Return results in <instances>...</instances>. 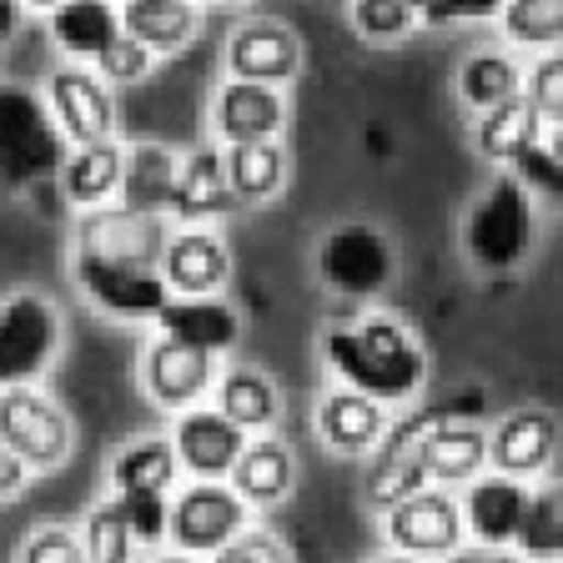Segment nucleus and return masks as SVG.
Segmentation results:
<instances>
[{
  "instance_id": "f3484780",
  "label": "nucleus",
  "mask_w": 563,
  "mask_h": 563,
  "mask_svg": "<svg viewBox=\"0 0 563 563\" xmlns=\"http://www.w3.org/2000/svg\"><path fill=\"white\" fill-rule=\"evenodd\" d=\"M162 282L172 297H222L232 282V252L217 227H172L162 252Z\"/></svg>"
},
{
  "instance_id": "dca6fc26",
  "label": "nucleus",
  "mask_w": 563,
  "mask_h": 563,
  "mask_svg": "<svg viewBox=\"0 0 563 563\" xmlns=\"http://www.w3.org/2000/svg\"><path fill=\"white\" fill-rule=\"evenodd\" d=\"M287 86H262V81H232L227 76L217 91H211V131L222 146L236 141H277L287 131Z\"/></svg>"
},
{
  "instance_id": "c85d7f7f",
  "label": "nucleus",
  "mask_w": 563,
  "mask_h": 563,
  "mask_svg": "<svg viewBox=\"0 0 563 563\" xmlns=\"http://www.w3.org/2000/svg\"><path fill=\"white\" fill-rule=\"evenodd\" d=\"M363 463H367V468H363V504L373 508V514H387V508L402 504L408 493L428 488L412 438H393V433H383V443H377L373 453L363 457Z\"/></svg>"
},
{
  "instance_id": "c9c22d12",
  "label": "nucleus",
  "mask_w": 563,
  "mask_h": 563,
  "mask_svg": "<svg viewBox=\"0 0 563 563\" xmlns=\"http://www.w3.org/2000/svg\"><path fill=\"white\" fill-rule=\"evenodd\" d=\"M347 21L367 46H398L422 25L412 0H347Z\"/></svg>"
},
{
  "instance_id": "a878e982",
  "label": "nucleus",
  "mask_w": 563,
  "mask_h": 563,
  "mask_svg": "<svg viewBox=\"0 0 563 563\" xmlns=\"http://www.w3.org/2000/svg\"><path fill=\"white\" fill-rule=\"evenodd\" d=\"M222 166H227V187L242 207H267L282 197L287 187V146L282 141H236L222 146Z\"/></svg>"
},
{
  "instance_id": "37998d69",
  "label": "nucleus",
  "mask_w": 563,
  "mask_h": 563,
  "mask_svg": "<svg viewBox=\"0 0 563 563\" xmlns=\"http://www.w3.org/2000/svg\"><path fill=\"white\" fill-rule=\"evenodd\" d=\"M504 0H422L418 21L428 25H478V21H498Z\"/></svg>"
},
{
  "instance_id": "a19ab883",
  "label": "nucleus",
  "mask_w": 563,
  "mask_h": 563,
  "mask_svg": "<svg viewBox=\"0 0 563 563\" xmlns=\"http://www.w3.org/2000/svg\"><path fill=\"white\" fill-rule=\"evenodd\" d=\"M15 563H86L81 553V539H76V528L66 523H41L31 528L15 549Z\"/></svg>"
},
{
  "instance_id": "f704fd0d",
  "label": "nucleus",
  "mask_w": 563,
  "mask_h": 563,
  "mask_svg": "<svg viewBox=\"0 0 563 563\" xmlns=\"http://www.w3.org/2000/svg\"><path fill=\"white\" fill-rule=\"evenodd\" d=\"M504 35L523 51H559L563 41V5L559 0H504Z\"/></svg>"
},
{
  "instance_id": "20e7f679",
  "label": "nucleus",
  "mask_w": 563,
  "mask_h": 563,
  "mask_svg": "<svg viewBox=\"0 0 563 563\" xmlns=\"http://www.w3.org/2000/svg\"><path fill=\"white\" fill-rule=\"evenodd\" d=\"M398 277V246L373 222H338L317 242V282L342 302L373 307Z\"/></svg>"
},
{
  "instance_id": "c756f323",
  "label": "nucleus",
  "mask_w": 563,
  "mask_h": 563,
  "mask_svg": "<svg viewBox=\"0 0 563 563\" xmlns=\"http://www.w3.org/2000/svg\"><path fill=\"white\" fill-rule=\"evenodd\" d=\"M121 31L152 51V56H176L197 35V5L191 0H117Z\"/></svg>"
},
{
  "instance_id": "58836bf2",
  "label": "nucleus",
  "mask_w": 563,
  "mask_h": 563,
  "mask_svg": "<svg viewBox=\"0 0 563 563\" xmlns=\"http://www.w3.org/2000/svg\"><path fill=\"white\" fill-rule=\"evenodd\" d=\"M523 96L543 117V126L559 136L563 126V56L559 51H539V60L523 70Z\"/></svg>"
},
{
  "instance_id": "a18cd8bd",
  "label": "nucleus",
  "mask_w": 563,
  "mask_h": 563,
  "mask_svg": "<svg viewBox=\"0 0 563 563\" xmlns=\"http://www.w3.org/2000/svg\"><path fill=\"white\" fill-rule=\"evenodd\" d=\"M21 15H25L21 0H0V46H5V41L21 31Z\"/></svg>"
},
{
  "instance_id": "09e8293b",
  "label": "nucleus",
  "mask_w": 563,
  "mask_h": 563,
  "mask_svg": "<svg viewBox=\"0 0 563 563\" xmlns=\"http://www.w3.org/2000/svg\"><path fill=\"white\" fill-rule=\"evenodd\" d=\"M25 11H51V5H60V0H21Z\"/></svg>"
},
{
  "instance_id": "0eeeda50",
  "label": "nucleus",
  "mask_w": 563,
  "mask_h": 563,
  "mask_svg": "<svg viewBox=\"0 0 563 563\" xmlns=\"http://www.w3.org/2000/svg\"><path fill=\"white\" fill-rule=\"evenodd\" d=\"M383 539H387V553H402V559H418V563H443L448 553L468 549L457 493L433 488V483L408 493L402 504H393L383 514Z\"/></svg>"
},
{
  "instance_id": "a211bd4d",
  "label": "nucleus",
  "mask_w": 563,
  "mask_h": 563,
  "mask_svg": "<svg viewBox=\"0 0 563 563\" xmlns=\"http://www.w3.org/2000/svg\"><path fill=\"white\" fill-rule=\"evenodd\" d=\"M242 211V201L227 187V166H222V146H197V152L176 156V187H172V207L166 222L176 227H217L222 217Z\"/></svg>"
},
{
  "instance_id": "2eb2a0df",
  "label": "nucleus",
  "mask_w": 563,
  "mask_h": 563,
  "mask_svg": "<svg viewBox=\"0 0 563 563\" xmlns=\"http://www.w3.org/2000/svg\"><path fill=\"white\" fill-rule=\"evenodd\" d=\"M166 438H172L176 468L187 473V478H197V483H227L236 453L246 448V433L232 418H222L211 402L172 412V433Z\"/></svg>"
},
{
  "instance_id": "72a5a7b5",
  "label": "nucleus",
  "mask_w": 563,
  "mask_h": 563,
  "mask_svg": "<svg viewBox=\"0 0 563 563\" xmlns=\"http://www.w3.org/2000/svg\"><path fill=\"white\" fill-rule=\"evenodd\" d=\"M76 539H81L86 563H136V539H131L117 498H101V504L86 508Z\"/></svg>"
},
{
  "instance_id": "473e14b6",
  "label": "nucleus",
  "mask_w": 563,
  "mask_h": 563,
  "mask_svg": "<svg viewBox=\"0 0 563 563\" xmlns=\"http://www.w3.org/2000/svg\"><path fill=\"white\" fill-rule=\"evenodd\" d=\"M518 91H523V66H518L508 51H473V56L457 66V101L468 106L473 117Z\"/></svg>"
},
{
  "instance_id": "3c124183",
  "label": "nucleus",
  "mask_w": 563,
  "mask_h": 563,
  "mask_svg": "<svg viewBox=\"0 0 563 563\" xmlns=\"http://www.w3.org/2000/svg\"><path fill=\"white\" fill-rule=\"evenodd\" d=\"M211 5H242V0H211Z\"/></svg>"
},
{
  "instance_id": "9d476101",
  "label": "nucleus",
  "mask_w": 563,
  "mask_h": 563,
  "mask_svg": "<svg viewBox=\"0 0 563 563\" xmlns=\"http://www.w3.org/2000/svg\"><path fill=\"white\" fill-rule=\"evenodd\" d=\"M70 236H76V252H91V257L162 267L172 222L152 217V211H131V207H121V201H106V207L76 211V232Z\"/></svg>"
},
{
  "instance_id": "c03bdc74",
  "label": "nucleus",
  "mask_w": 563,
  "mask_h": 563,
  "mask_svg": "<svg viewBox=\"0 0 563 563\" xmlns=\"http://www.w3.org/2000/svg\"><path fill=\"white\" fill-rule=\"evenodd\" d=\"M25 488H31V468H25L11 448L0 443V504H15Z\"/></svg>"
},
{
  "instance_id": "ea45409f",
  "label": "nucleus",
  "mask_w": 563,
  "mask_h": 563,
  "mask_svg": "<svg viewBox=\"0 0 563 563\" xmlns=\"http://www.w3.org/2000/svg\"><path fill=\"white\" fill-rule=\"evenodd\" d=\"M152 66H156V56L141 46V41H131L126 31H121L117 41H111V46L91 60V70L101 76L106 86H136V81H146V76H152Z\"/></svg>"
},
{
  "instance_id": "6ab92c4d",
  "label": "nucleus",
  "mask_w": 563,
  "mask_h": 563,
  "mask_svg": "<svg viewBox=\"0 0 563 563\" xmlns=\"http://www.w3.org/2000/svg\"><path fill=\"white\" fill-rule=\"evenodd\" d=\"M523 504H528V483L504 478V473H493V468H483L473 483H463L457 508H463V533H468L473 549L508 553L514 528L523 518Z\"/></svg>"
},
{
  "instance_id": "f8f14e48",
  "label": "nucleus",
  "mask_w": 563,
  "mask_h": 563,
  "mask_svg": "<svg viewBox=\"0 0 563 563\" xmlns=\"http://www.w3.org/2000/svg\"><path fill=\"white\" fill-rule=\"evenodd\" d=\"M553 457H559V412L543 402L508 408L488 428V468L504 478L539 483L553 473Z\"/></svg>"
},
{
  "instance_id": "49530a36",
  "label": "nucleus",
  "mask_w": 563,
  "mask_h": 563,
  "mask_svg": "<svg viewBox=\"0 0 563 563\" xmlns=\"http://www.w3.org/2000/svg\"><path fill=\"white\" fill-rule=\"evenodd\" d=\"M443 563H508V553H488V549H457Z\"/></svg>"
},
{
  "instance_id": "8fccbe9b",
  "label": "nucleus",
  "mask_w": 563,
  "mask_h": 563,
  "mask_svg": "<svg viewBox=\"0 0 563 563\" xmlns=\"http://www.w3.org/2000/svg\"><path fill=\"white\" fill-rule=\"evenodd\" d=\"M373 563H418V559H402V553H383V559H373Z\"/></svg>"
},
{
  "instance_id": "f257e3e1",
  "label": "nucleus",
  "mask_w": 563,
  "mask_h": 563,
  "mask_svg": "<svg viewBox=\"0 0 563 563\" xmlns=\"http://www.w3.org/2000/svg\"><path fill=\"white\" fill-rule=\"evenodd\" d=\"M317 347L338 387L367 393L383 408H412L428 387V347L402 317L377 312V307L328 322Z\"/></svg>"
},
{
  "instance_id": "39448f33",
  "label": "nucleus",
  "mask_w": 563,
  "mask_h": 563,
  "mask_svg": "<svg viewBox=\"0 0 563 563\" xmlns=\"http://www.w3.org/2000/svg\"><path fill=\"white\" fill-rule=\"evenodd\" d=\"M66 317L46 292L0 297V387H35L60 363Z\"/></svg>"
},
{
  "instance_id": "b1692460",
  "label": "nucleus",
  "mask_w": 563,
  "mask_h": 563,
  "mask_svg": "<svg viewBox=\"0 0 563 563\" xmlns=\"http://www.w3.org/2000/svg\"><path fill=\"white\" fill-rule=\"evenodd\" d=\"M46 25L60 56L76 66H91L121 35V5L117 0H60L46 11Z\"/></svg>"
},
{
  "instance_id": "cd10ccee",
  "label": "nucleus",
  "mask_w": 563,
  "mask_h": 563,
  "mask_svg": "<svg viewBox=\"0 0 563 563\" xmlns=\"http://www.w3.org/2000/svg\"><path fill=\"white\" fill-rule=\"evenodd\" d=\"M172 187H176V152L172 146H162V141H131L126 156H121V187H117L121 207L166 217Z\"/></svg>"
},
{
  "instance_id": "393cba45",
  "label": "nucleus",
  "mask_w": 563,
  "mask_h": 563,
  "mask_svg": "<svg viewBox=\"0 0 563 563\" xmlns=\"http://www.w3.org/2000/svg\"><path fill=\"white\" fill-rule=\"evenodd\" d=\"M543 136H553V131L543 126V117L533 111V101H528L523 91L488 106V111H478V121H473V152L493 166H508L518 152H528V146Z\"/></svg>"
},
{
  "instance_id": "412c9836",
  "label": "nucleus",
  "mask_w": 563,
  "mask_h": 563,
  "mask_svg": "<svg viewBox=\"0 0 563 563\" xmlns=\"http://www.w3.org/2000/svg\"><path fill=\"white\" fill-rule=\"evenodd\" d=\"M227 488H232L252 514L287 504L292 488H297V453L272 433L246 438V448L236 453L232 473H227Z\"/></svg>"
},
{
  "instance_id": "9b49d317",
  "label": "nucleus",
  "mask_w": 563,
  "mask_h": 563,
  "mask_svg": "<svg viewBox=\"0 0 563 563\" xmlns=\"http://www.w3.org/2000/svg\"><path fill=\"white\" fill-rule=\"evenodd\" d=\"M46 106L56 117L66 146H96V141H117V96L96 76L91 66H56L46 76Z\"/></svg>"
},
{
  "instance_id": "1a4fd4ad",
  "label": "nucleus",
  "mask_w": 563,
  "mask_h": 563,
  "mask_svg": "<svg viewBox=\"0 0 563 563\" xmlns=\"http://www.w3.org/2000/svg\"><path fill=\"white\" fill-rule=\"evenodd\" d=\"M70 277H76V292L111 322H152L162 312V302L172 297L162 282V267L111 262V257H91V252L70 257Z\"/></svg>"
},
{
  "instance_id": "ddd939ff",
  "label": "nucleus",
  "mask_w": 563,
  "mask_h": 563,
  "mask_svg": "<svg viewBox=\"0 0 563 563\" xmlns=\"http://www.w3.org/2000/svg\"><path fill=\"white\" fill-rule=\"evenodd\" d=\"M217 373H222V357L181 347V342H172V338H152L146 352H141V393L162 412H181V408H197V402H211Z\"/></svg>"
},
{
  "instance_id": "2f4dec72",
  "label": "nucleus",
  "mask_w": 563,
  "mask_h": 563,
  "mask_svg": "<svg viewBox=\"0 0 563 563\" xmlns=\"http://www.w3.org/2000/svg\"><path fill=\"white\" fill-rule=\"evenodd\" d=\"M181 468H176V453H172V438H131L111 453V468H106V483L111 493H172Z\"/></svg>"
},
{
  "instance_id": "7ed1b4c3",
  "label": "nucleus",
  "mask_w": 563,
  "mask_h": 563,
  "mask_svg": "<svg viewBox=\"0 0 563 563\" xmlns=\"http://www.w3.org/2000/svg\"><path fill=\"white\" fill-rule=\"evenodd\" d=\"M66 152L70 146L46 96L25 81H0V187L31 191L41 181H56Z\"/></svg>"
},
{
  "instance_id": "de8ad7c7",
  "label": "nucleus",
  "mask_w": 563,
  "mask_h": 563,
  "mask_svg": "<svg viewBox=\"0 0 563 563\" xmlns=\"http://www.w3.org/2000/svg\"><path fill=\"white\" fill-rule=\"evenodd\" d=\"M152 563H201V559H191V553H176V549H166V553H156Z\"/></svg>"
},
{
  "instance_id": "f03ea898",
  "label": "nucleus",
  "mask_w": 563,
  "mask_h": 563,
  "mask_svg": "<svg viewBox=\"0 0 563 563\" xmlns=\"http://www.w3.org/2000/svg\"><path fill=\"white\" fill-rule=\"evenodd\" d=\"M539 242V201L508 172H498L463 211V257L488 277L518 272Z\"/></svg>"
},
{
  "instance_id": "6e6552de",
  "label": "nucleus",
  "mask_w": 563,
  "mask_h": 563,
  "mask_svg": "<svg viewBox=\"0 0 563 563\" xmlns=\"http://www.w3.org/2000/svg\"><path fill=\"white\" fill-rule=\"evenodd\" d=\"M257 523L252 508L236 498L227 483H197L172 488V523H166V549L191 553V559H211L217 549L246 533Z\"/></svg>"
},
{
  "instance_id": "4468645a",
  "label": "nucleus",
  "mask_w": 563,
  "mask_h": 563,
  "mask_svg": "<svg viewBox=\"0 0 563 563\" xmlns=\"http://www.w3.org/2000/svg\"><path fill=\"white\" fill-rule=\"evenodd\" d=\"M222 66L232 81H262V86H287L302 70V35L287 21L272 15H252L227 31Z\"/></svg>"
},
{
  "instance_id": "603ef678",
  "label": "nucleus",
  "mask_w": 563,
  "mask_h": 563,
  "mask_svg": "<svg viewBox=\"0 0 563 563\" xmlns=\"http://www.w3.org/2000/svg\"><path fill=\"white\" fill-rule=\"evenodd\" d=\"M412 5H422V0H412Z\"/></svg>"
},
{
  "instance_id": "aec40b11",
  "label": "nucleus",
  "mask_w": 563,
  "mask_h": 563,
  "mask_svg": "<svg viewBox=\"0 0 563 563\" xmlns=\"http://www.w3.org/2000/svg\"><path fill=\"white\" fill-rule=\"evenodd\" d=\"M152 328L156 338H172L181 347L227 357L242 342V312L227 297H166L162 312L152 317Z\"/></svg>"
},
{
  "instance_id": "e433bc0d",
  "label": "nucleus",
  "mask_w": 563,
  "mask_h": 563,
  "mask_svg": "<svg viewBox=\"0 0 563 563\" xmlns=\"http://www.w3.org/2000/svg\"><path fill=\"white\" fill-rule=\"evenodd\" d=\"M508 176H514L518 187L528 191L533 201H553L563 191V152H559V136H543L533 141L528 152H518L514 162L504 166Z\"/></svg>"
},
{
  "instance_id": "423d86ee",
  "label": "nucleus",
  "mask_w": 563,
  "mask_h": 563,
  "mask_svg": "<svg viewBox=\"0 0 563 563\" xmlns=\"http://www.w3.org/2000/svg\"><path fill=\"white\" fill-rule=\"evenodd\" d=\"M0 443L31 473H56L76 448V422L46 387H0Z\"/></svg>"
},
{
  "instance_id": "5701e85b",
  "label": "nucleus",
  "mask_w": 563,
  "mask_h": 563,
  "mask_svg": "<svg viewBox=\"0 0 563 563\" xmlns=\"http://www.w3.org/2000/svg\"><path fill=\"white\" fill-rule=\"evenodd\" d=\"M211 408L232 418L246 438L257 433H272L282 418V387L272 383L262 367L252 363H232L217 373V387H211Z\"/></svg>"
},
{
  "instance_id": "4c0bfd02",
  "label": "nucleus",
  "mask_w": 563,
  "mask_h": 563,
  "mask_svg": "<svg viewBox=\"0 0 563 563\" xmlns=\"http://www.w3.org/2000/svg\"><path fill=\"white\" fill-rule=\"evenodd\" d=\"M126 518L136 549H166V523H172V493H111Z\"/></svg>"
},
{
  "instance_id": "bb28decb",
  "label": "nucleus",
  "mask_w": 563,
  "mask_h": 563,
  "mask_svg": "<svg viewBox=\"0 0 563 563\" xmlns=\"http://www.w3.org/2000/svg\"><path fill=\"white\" fill-rule=\"evenodd\" d=\"M121 156H126V146H121V141L70 146L66 162H60V172H56L60 197H66L76 211L117 201V187H121Z\"/></svg>"
},
{
  "instance_id": "7c9ffc66",
  "label": "nucleus",
  "mask_w": 563,
  "mask_h": 563,
  "mask_svg": "<svg viewBox=\"0 0 563 563\" xmlns=\"http://www.w3.org/2000/svg\"><path fill=\"white\" fill-rule=\"evenodd\" d=\"M508 553H518L523 563H559L563 559V493H559V483H553V473L539 483H528V504L514 528Z\"/></svg>"
},
{
  "instance_id": "79ce46f5",
  "label": "nucleus",
  "mask_w": 563,
  "mask_h": 563,
  "mask_svg": "<svg viewBox=\"0 0 563 563\" xmlns=\"http://www.w3.org/2000/svg\"><path fill=\"white\" fill-rule=\"evenodd\" d=\"M207 563H292V549L277 539V533H267V528H246V533H236L227 549H217Z\"/></svg>"
},
{
  "instance_id": "4be33fe9",
  "label": "nucleus",
  "mask_w": 563,
  "mask_h": 563,
  "mask_svg": "<svg viewBox=\"0 0 563 563\" xmlns=\"http://www.w3.org/2000/svg\"><path fill=\"white\" fill-rule=\"evenodd\" d=\"M312 422H317V438H322L332 453L367 457L377 443H383L387 422H393V408L373 402L367 393H352V387H332V393H322Z\"/></svg>"
}]
</instances>
